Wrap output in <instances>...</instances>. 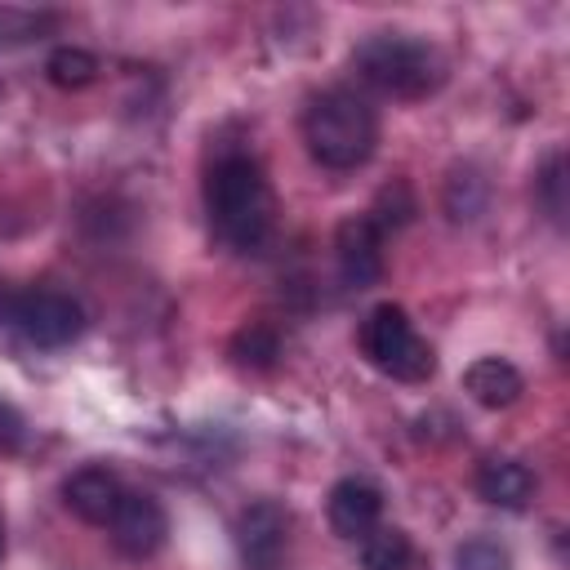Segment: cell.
Segmentation results:
<instances>
[{
	"mask_svg": "<svg viewBox=\"0 0 570 570\" xmlns=\"http://www.w3.org/2000/svg\"><path fill=\"white\" fill-rule=\"evenodd\" d=\"M205 209L214 236L236 254H258L276 232V196L263 165L245 151L214 160L205 178Z\"/></svg>",
	"mask_w": 570,
	"mask_h": 570,
	"instance_id": "1",
	"label": "cell"
},
{
	"mask_svg": "<svg viewBox=\"0 0 570 570\" xmlns=\"http://www.w3.org/2000/svg\"><path fill=\"white\" fill-rule=\"evenodd\" d=\"M303 138L307 151L330 169H356L370 160L379 142V116L374 107L352 89H325L303 111Z\"/></svg>",
	"mask_w": 570,
	"mask_h": 570,
	"instance_id": "2",
	"label": "cell"
},
{
	"mask_svg": "<svg viewBox=\"0 0 570 570\" xmlns=\"http://www.w3.org/2000/svg\"><path fill=\"white\" fill-rule=\"evenodd\" d=\"M352 67L370 89L392 98H428L445 80V58L428 40H414L401 31H379L361 40L352 53Z\"/></svg>",
	"mask_w": 570,
	"mask_h": 570,
	"instance_id": "3",
	"label": "cell"
},
{
	"mask_svg": "<svg viewBox=\"0 0 570 570\" xmlns=\"http://www.w3.org/2000/svg\"><path fill=\"white\" fill-rule=\"evenodd\" d=\"M361 347H365V356H370L374 370H383V374H392V379H401V383H423V379H432V370H436L432 343L414 330V321H410L405 307H396V303H379V307L365 316V325H361Z\"/></svg>",
	"mask_w": 570,
	"mask_h": 570,
	"instance_id": "4",
	"label": "cell"
},
{
	"mask_svg": "<svg viewBox=\"0 0 570 570\" xmlns=\"http://www.w3.org/2000/svg\"><path fill=\"white\" fill-rule=\"evenodd\" d=\"M0 316L36 347H67L85 334V307L76 294L36 285L22 294H0Z\"/></svg>",
	"mask_w": 570,
	"mask_h": 570,
	"instance_id": "5",
	"label": "cell"
},
{
	"mask_svg": "<svg viewBox=\"0 0 570 570\" xmlns=\"http://www.w3.org/2000/svg\"><path fill=\"white\" fill-rule=\"evenodd\" d=\"M107 534H111V543H116L120 557L147 561V557H156V552L165 548V539H169V517H165V508H160L156 494H147V490H125L120 503H116V512H111V521H107Z\"/></svg>",
	"mask_w": 570,
	"mask_h": 570,
	"instance_id": "6",
	"label": "cell"
},
{
	"mask_svg": "<svg viewBox=\"0 0 570 570\" xmlns=\"http://www.w3.org/2000/svg\"><path fill=\"white\" fill-rule=\"evenodd\" d=\"M236 548L245 557L249 570H276L285 548H289V517L281 503L272 499H258L240 512L236 521Z\"/></svg>",
	"mask_w": 570,
	"mask_h": 570,
	"instance_id": "7",
	"label": "cell"
},
{
	"mask_svg": "<svg viewBox=\"0 0 570 570\" xmlns=\"http://www.w3.org/2000/svg\"><path fill=\"white\" fill-rule=\"evenodd\" d=\"M334 254H338V272L352 289H365L383 276V232L370 214H356L347 223H338L334 236Z\"/></svg>",
	"mask_w": 570,
	"mask_h": 570,
	"instance_id": "8",
	"label": "cell"
},
{
	"mask_svg": "<svg viewBox=\"0 0 570 570\" xmlns=\"http://www.w3.org/2000/svg\"><path fill=\"white\" fill-rule=\"evenodd\" d=\"M120 494H125V481H120L107 463H85V468H76V472L67 476V485H62L67 508H71L80 521H89V525H107L111 512H116V503H120Z\"/></svg>",
	"mask_w": 570,
	"mask_h": 570,
	"instance_id": "9",
	"label": "cell"
},
{
	"mask_svg": "<svg viewBox=\"0 0 570 570\" xmlns=\"http://www.w3.org/2000/svg\"><path fill=\"white\" fill-rule=\"evenodd\" d=\"M383 517V494L365 476H343L330 490V525L338 539H365Z\"/></svg>",
	"mask_w": 570,
	"mask_h": 570,
	"instance_id": "10",
	"label": "cell"
},
{
	"mask_svg": "<svg viewBox=\"0 0 570 570\" xmlns=\"http://www.w3.org/2000/svg\"><path fill=\"white\" fill-rule=\"evenodd\" d=\"M463 387H468V396H472L476 405L503 410V405H512V401L525 392V379H521V370H517L512 361H503V356H481V361H472V365L463 370Z\"/></svg>",
	"mask_w": 570,
	"mask_h": 570,
	"instance_id": "11",
	"label": "cell"
},
{
	"mask_svg": "<svg viewBox=\"0 0 570 570\" xmlns=\"http://www.w3.org/2000/svg\"><path fill=\"white\" fill-rule=\"evenodd\" d=\"M476 494L494 508H525L534 494V472L517 459H485L476 468Z\"/></svg>",
	"mask_w": 570,
	"mask_h": 570,
	"instance_id": "12",
	"label": "cell"
},
{
	"mask_svg": "<svg viewBox=\"0 0 570 570\" xmlns=\"http://www.w3.org/2000/svg\"><path fill=\"white\" fill-rule=\"evenodd\" d=\"M410 557H414L410 534L396 530V525H374V530L361 539V566H365V570H405Z\"/></svg>",
	"mask_w": 570,
	"mask_h": 570,
	"instance_id": "13",
	"label": "cell"
},
{
	"mask_svg": "<svg viewBox=\"0 0 570 570\" xmlns=\"http://www.w3.org/2000/svg\"><path fill=\"white\" fill-rule=\"evenodd\" d=\"M232 356H236L240 365L267 370V365L281 356V338H276V330H272V325L254 321V325H245V330L232 338Z\"/></svg>",
	"mask_w": 570,
	"mask_h": 570,
	"instance_id": "14",
	"label": "cell"
},
{
	"mask_svg": "<svg viewBox=\"0 0 570 570\" xmlns=\"http://www.w3.org/2000/svg\"><path fill=\"white\" fill-rule=\"evenodd\" d=\"M94 76H98V58L85 53V49H58L49 58V80L58 89H85Z\"/></svg>",
	"mask_w": 570,
	"mask_h": 570,
	"instance_id": "15",
	"label": "cell"
},
{
	"mask_svg": "<svg viewBox=\"0 0 570 570\" xmlns=\"http://www.w3.org/2000/svg\"><path fill=\"white\" fill-rule=\"evenodd\" d=\"M53 27L49 13H27V9H0V49L9 45H27V40H40V31Z\"/></svg>",
	"mask_w": 570,
	"mask_h": 570,
	"instance_id": "16",
	"label": "cell"
},
{
	"mask_svg": "<svg viewBox=\"0 0 570 570\" xmlns=\"http://www.w3.org/2000/svg\"><path fill=\"white\" fill-rule=\"evenodd\" d=\"M454 570H512V557L494 539H468L454 552Z\"/></svg>",
	"mask_w": 570,
	"mask_h": 570,
	"instance_id": "17",
	"label": "cell"
},
{
	"mask_svg": "<svg viewBox=\"0 0 570 570\" xmlns=\"http://www.w3.org/2000/svg\"><path fill=\"white\" fill-rule=\"evenodd\" d=\"M22 441H27V423H22V414H18L9 401H0V454L22 450Z\"/></svg>",
	"mask_w": 570,
	"mask_h": 570,
	"instance_id": "18",
	"label": "cell"
},
{
	"mask_svg": "<svg viewBox=\"0 0 570 570\" xmlns=\"http://www.w3.org/2000/svg\"><path fill=\"white\" fill-rule=\"evenodd\" d=\"M0 557H4V517H0Z\"/></svg>",
	"mask_w": 570,
	"mask_h": 570,
	"instance_id": "19",
	"label": "cell"
}]
</instances>
